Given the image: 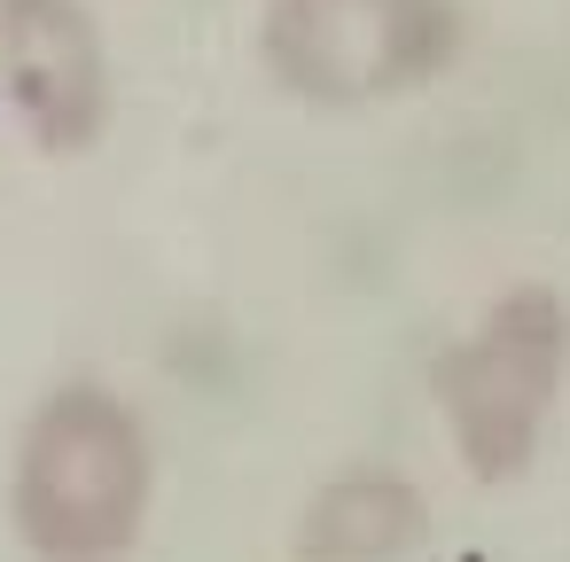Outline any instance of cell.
I'll return each mask as SVG.
<instances>
[{
	"instance_id": "1",
	"label": "cell",
	"mask_w": 570,
	"mask_h": 562,
	"mask_svg": "<svg viewBox=\"0 0 570 562\" xmlns=\"http://www.w3.org/2000/svg\"><path fill=\"white\" fill-rule=\"evenodd\" d=\"M157 507V445L126 391L63 375L17 430L9 523L32 562H126Z\"/></svg>"
},
{
	"instance_id": "2",
	"label": "cell",
	"mask_w": 570,
	"mask_h": 562,
	"mask_svg": "<svg viewBox=\"0 0 570 562\" xmlns=\"http://www.w3.org/2000/svg\"><path fill=\"white\" fill-rule=\"evenodd\" d=\"M570 375V297L554 282H508L476 321L430 359V406L453 437V461L476 484H515L539 461Z\"/></svg>"
},
{
	"instance_id": "3",
	"label": "cell",
	"mask_w": 570,
	"mask_h": 562,
	"mask_svg": "<svg viewBox=\"0 0 570 562\" xmlns=\"http://www.w3.org/2000/svg\"><path fill=\"white\" fill-rule=\"evenodd\" d=\"M461 0H266L258 63L305 110H383L461 63Z\"/></svg>"
},
{
	"instance_id": "4",
	"label": "cell",
	"mask_w": 570,
	"mask_h": 562,
	"mask_svg": "<svg viewBox=\"0 0 570 562\" xmlns=\"http://www.w3.org/2000/svg\"><path fill=\"white\" fill-rule=\"evenodd\" d=\"M0 102L40 157H87L118 118V63L95 0H0Z\"/></svg>"
},
{
	"instance_id": "5",
	"label": "cell",
	"mask_w": 570,
	"mask_h": 562,
	"mask_svg": "<svg viewBox=\"0 0 570 562\" xmlns=\"http://www.w3.org/2000/svg\"><path fill=\"white\" fill-rule=\"evenodd\" d=\"M422 531H430V507L399 469H344L305 500L297 554L305 562H399L406 546H422Z\"/></svg>"
}]
</instances>
